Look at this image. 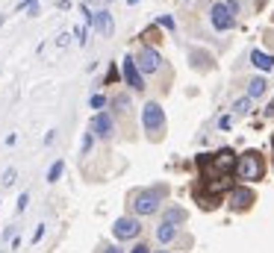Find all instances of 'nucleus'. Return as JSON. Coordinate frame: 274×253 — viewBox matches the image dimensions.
I'll use <instances>...</instances> for the list:
<instances>
[{"label": "nucleus", "instance_id": "423d86ee", "mask_svg": "<svg viewBox=\"0 0 274 253\" xmlns=\"http://www.w3.org/2000/svg\"><path fill=\"white\" fill-rule=\"evenodd\" d=\"M139 233H142V224H139V218H130V215H124V218H118V221L112 224V236H115L118 242L139 239Z\"/></svg>", "mask_w": 274, "mask_h": 253}, {"label": "nucleus", "instance_id": "c756f323", "mask_svg": "<svg viewBox=\"0 0 274 253\" xmlns=\"http://www.w3.org/2000/svg\"><path fill=\"white\" fill-rule=\"evenodd\" d=\"M127 3H130V6H133V3H139V0H127Z\"/></svg>", "mask_w": 274, "mask_h": 253}, {"label": "nucleus", "instance_id": "39448f33", "mask_svg": "<svg viewBox=\"0 0 274 253\" xmlns=\"http://www.w3.org/2000/svg\"><path fill=\"white\" fill-rule=\"evenodd\" d=\"M210 21H213V27H215L218 32H227V29L236 27V15L230 12L227 3H213V9H210Z\"/></svg>", "mask_w": 274, "mask_h": 253}, {"label": "nucleus", "instance_id": "5701e85b", "mask_svg": "<svg viewBox=\"0 0 274 253\" xmlns=\"http://www.w3.org/2000/svg\"><path fill=\"white\" fill-rule=\"evenodd\" d=\"M35 3H38V0H21V3H18V9H21V12H24V9L30 12V9H35Z\"/></svg>", "mask_w": 274, "mask_h": 253}, {"label": "nucleus", "instance_id": "7ed1b4c3", "mask_svg": "<svg viewBox=\"0 0 274 253\" xmlns=\"http://www.w3.org/2000/svg\"><path fill=\"white\" fill-rule=\"evenodd\" d=\"M236 174H239V180H245V183H257V180H263V174H266L263 153H260V150H248V153H242V159H239V165H236Z\"/></svg>", "mask_w": 274, "mask_h": 253}, {"label": "nucleus", "instance_id": "1a4fd4ad", "mask_svg": "<svg viewBox=\"0 0 274 253\" xmlns=\"http://www.w3.org/2000/svg\"><path fill=\"white\" fill-rule=\"evenodd\" d=\"M91 133H94L97 139H112V133H115V124H112L109 112H97V115L91 118Z\"/></svg>", "mask_w": 274, "mask_h": 253}, {"label": "nucleus", "instance_id": "393cba45", "mask_svg": "<svg viewBox=\"0 0 274 253\" xmlns=\"http://www.w3.org/2000/svg\"><path fill=\"white\" fill-rule=\"evenodd\" d=\"M100 253H124V251L115 248V245H100Z\"/></svg>", "mask_w": 274, "mask_h": 253}, {"label": "nucleus", "instance_id": "4468645a", "mask_svg": "<svg viewBox=\"0 0 274 253\" xmlns=\"http://www.w3.org/2000/svg\"><path fill=\"white\" fill-rule=\"evenodd\" d=\"M156 239H159L162 245L174 242V239H177V227H174V224H165V221H162V224L156 227Z\"/></svg>", "mask_w": 274, "mask_h": 253}, {"label": "nucleus", "instance_id": "412c9836", "mask_svg": "<svg viewBox=\"0 0 274 253\" xmlns=\"http://www.w3.org/2000/svg\"><path fill=\"white\" fill-rule=\"evenodd\" d=\"M91 141H94V133H86V136H83V153L91 150Z\"/></svg>", "mask_w": 274, "mask_h": 253}, {"label": "nucleus", "instance_id": "a211bd4d", "mask_svg": "<svg viewBox=\"0 0 274 253\" xmlns=\"http://www.w3.org/2000/svg\"><path fill=\"white\" fill-rule=\"evenodd\" d=\"M89 106H91V109H103V106H106V97H103V94H91V97H89Z\"/></svg>", "mask_w": 274, "mask_h": 253}, {"label": "nucleus", "instance_id": "6ab92c4d", "mask_svg": "<svg viewBox=\"0 0 274 253\" xmlns=\"http://www.w3.org/2000/svg\"><path fill=\"white\" fill-rule=\"evenodd\" d=\"M15 177H18V171H15V168H6V174H3V186H15Z\"/></svg>", "mask_w": 274, "mask_h": 253}, {"label": "nucleus", "instance_id": "f03ea898", "mask_svg": "<svg viewBox=\"0 0 274 253\" xmlns=\"http://www.w3.org/2000/svg\"><path fill=\"white\" fill-rule=\"evenodd\" d=\"M165 195H168V189H165V186H151V189L136 192L130 206H133V212H136V215H153V212L159 209V203L165 200Z\"/></svg>", "mask_w": 274, "mask_h": 253}, {"label": "nucleus", "instance_id": "a878e982", "mask_svg": "<svg viewBox=\"0 0 274 253\" xmlns=\"http://www.w3.org/2000/svg\"><path fill=\"white\" fill-rule=\"evenodd\" d=\"M41 236H44V224H38V227H35V233H32V242H41Z\"/></svg>", "mask_w": 274, "mask_h": 253}, {"label": "nucleus", "instance_id": "f257e3e1", "mask_svg": "<svg viewBox=\"0 0 274 253\" xmlns=\"http://www.w3.org/2000/svg\"><path fill=\"white\" fill-rule=\"evenodd\" d=\"M198 165L204 171V180H210V174H218V177H230V171L239 165L236 153L230 147H221L218 153H201L198 156Z\"/></svg>", "mask_w": 274, "mask_h": 253}, {"label": "nucleus", "instance_id": "aec40b11", "mask_svg": "<svg viewBox=\"0 0 274 253\" xmlns=\"http://www.w3.org/2000/svg\"><path fill=\"white\" fill-rule=\"evenodd\" d=\"M159 27H165V29H174V18H171V15H159Z\"/></svg>", "mask_w": 274, "mask_h": 253}, {"label": "nucleus", "instance_id": "0eeeda50", "mask_svg": "<svg viewBox=\"0 0 274 253\" xmlns=\"http://www.w3.org/2000/svg\"><path fill=\"white\" fill-rule=\"evenodd\" d=\"M136 65H139L142 74H156V71L162 68V56H159L153 47H142L139 56H136Z\"/></svg>", "mask_w": 274, "mask_h": 253}, {"label": "nucleus", "instance_id": "2eb2a0df", "mask_svg": "<svg viewBox=\"0 0 274 253\" xmlns=\"http://www.w3.org/2000/svg\"><path fill=\"white\" fill-rule=\"evenodd\" d=\"M266 88H269V83L263 77H254L248 83V97H260V94H266Z\"/></svg>", "mask_w": 274, "mask_h": 253}, {"label": "nucleus", "instance_id": "f8f14e48", "mask_svg": "<svg viewBox=\"0 0 274 253\" xmlns=\"http://www.w3.org/2000/svg\"><path fill=\"white\" fill-rule=\"evenodd\" d=\"M251 65L260 68V71H272L274 68V56L272 53H266V50H254V53H251Z\"/></svg>", "mask_w": 274, "mask_h": 253}, {"label": "nucleus", "instance_id": "6e6552de", "mask_svg": "<svg viewBox=\"0 0 274 253\" xmlns=\"http://www.w3.org/2000/svg\"><path fill=\"white\" fill-rule=\"evenodd\" d=\"M121 71H124V80H127V85H130L133 91H142V88H145L142 71H139V65H136V59H133V56H124V65H121Z\"/></svg>", "mask_w": 274, "mask_h": 253}, {"label": "nucleus", "instance_id": "20e7f679", "mask_svg": "<svg viewBox=\"0 0 274 253\" xmlns=\"http://www.w3.org/2000/svg\"><path fill=\"white\" fill-rule=\"evenodd\" d=\"M142 127L145 133H151V139H159L165 133V109L159 103H145L142 106Z\"/></svg>", "mask_w": 274, "mask_h": 253}, {"label": "nucleus", "instance_id": "473e14b6", "mask_svg": "<svg viewBox=\"0 0 274 253\" xmlns=\"http://www.w3.org/2000/svg\"><path fill=\"white\" fill-rule=\"evenodd\" d=\"M106 3H109V0H106Z\"/></svg>", "mask_w": 274, "mask_h": 253}, {"label": "nucleus", "instance_id": "cd10ccee", "mask_svg": "<svg viewBox=\"0 0 274 253\" xmlns=\"http://www.w3.org/2000/svg\"><path fill=\"white\" fill-rule=\"evenodd\" d=\"M68 38H71V35H68V32H62V35L56 38V44H59V47H65V44H68Z\"/></svg>", "mask_w": 274, "mask_h": 253}, {"label": "nucleus", "instance_id": "4be33fe9", "mask_svg": "<svg viewBox=\"0 0 274 253\" xmlns=\"http://www.w3.org/2000/svg\"><path fill=\"white\" fill-rule=\"evenodd\" d=\"M112 106H115V109H127V106H130V100L121 94V97H115V100H112Z\"/></svg>", "mask_w": 274, "mask_h": 253}, {"label": "nucleus", "instance_id": "9d476101", "mask_svg": "<svg viewBox=\"0 0 274 253\" xmlns=\"http://www.w3.org/2000/svg\"><path fill=\"white\" fill-rule=\"evenodd\" d=\"M251 203H254V192H251V189H242V186H239V189L230 192V206H233V209H248Z\"/></svg>", "mask_w": 274, "mask_h": 253}, {"label": "nucleus", "instance_id": "7c9ffc66", "mask_svg": "<svg viewBox=\"0 0 274 253\" xmlns=\"http://www.w3.org/2000/svg\"><path fill=\"white\" fill-rule=\"evenodd\" d=\"M272 147H274V136H272Z\"/></svg>", "mask_w": 274, "mask_h": 253}, {"label": "nucleus", "instance_id": "c85d7f7f", "mask_svg": "<svg viewBox=\"0 0 274 253\" xmlns=\"http://www.w3.org/2000/svg\"><path fill=\"white\" fill-rule=\"evenodd\" d=\"M133 253H148V245H136V248H133Z\"/></svg>", "mask_w": 274, "mask_h": 253}, {"label": "nucleus", "instance_id": "dca6fc26", "mask_svg": "<svg viewBox=\"0 0 274 253\" xmlns=\"http://www.w3.org/2000/svg\"><path fill=\"white\" fill-rule=\"evenodd\" d=\"M62 171H65V162H62V159H56V162L50 165V171H47V183H56V180L62 177Z\"/></svg>", "mask_w": 274, "mask_h": 253}, {"label": "nucleus", "instance_id": "bb28decb", "mask_svg": "<svg viewBox=\"0 0 274 253\" xmlns=\"http://www.w3.org/2000/svg\"><path fill=\"white\" fill-rule=\"evenodd\" d=\"M224 3L230 6V12H233V15H239V0H224Z\"/></svg>", "mask_w": 274, "mask_h": 253}, {"label": "nucleus", "instance_id": "9b49d317", "mask_svg": "<svg viewBox=\"0 0 274 253\" xmlns=\"http://www.w3.org/2000/svg\"><path fill=\"white\" fill-rule=\"evenodd\" d=\"M94 29L100 32V35H112L115 32V24H112V15L106 12V9H100V12H94Z\"/></svg>", "mask_w": 274, "mask_h": 253}, {"label": "nucleus", "instance_id": "ddd939ff", "mask_svg": "<svg viewBox=\"0 0 274 253\" xmlns=\"http://www.w3.org/2000/svg\"><path fill=\"white\" fill-rule=\"evenodd\" d=\"M186 218H189V212L180 209V206H168V209H165V224H174V227H177V224H183Z\"/></svg>", "mask_w": 274, "mask_h": 253}, {"label": "nucleus", "instance_id": "f3484780", "mask_svg": "<svg viewBox=\"0 0 274 253\" xmlns=\"http://www.w3.org/2000/svg\"><path fill=\"white\" fill-rule=\"evenodd\" d=\"M251 109V97H239L236 103H233V112H239V115H245Z\"/></svg>", "mask_w": 274, "mask_h": 253}, {"label": "nucleus", "instance_id": "2f4dec72", "mask_svg": "<svg viewBox=\"0 0 274 253\" xmlns=\"http://www.w3.org/2000/svg\"><path fill=\"white\" fill-rule=\"evenodd\" d=\"M156 253H165V251H156Z\"/></svg>", "mask_w": 274, "mask_h": 253}, {"label": "nucleus", "instance_id": "b1692460", "mask_svg": "<svg viewBox=\"0 0 274 253\" xmlns=\"http://www.w3.org/2000/svg\"><path fill=\"white\" fill-rule=\"evenodd\" d=\"M27 200H30V195H27V192H24V195H21V197H18V212H24V209H27Z\"/></svg>", "mask_w": 274, "mask_h": 253}]
</instances>
